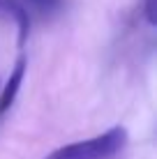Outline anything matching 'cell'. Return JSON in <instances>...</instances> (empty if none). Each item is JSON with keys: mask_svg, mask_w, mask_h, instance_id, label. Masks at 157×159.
I'll use <instances>...</instances> for the list:
<instances>
[{"mask_svg": "<svg viewBox=\"0 0 157 159\" xmlns=\"http://www.w3.org/2000/svg\"><path fill=\"white\" fill-rule=\"evenodd\" d=\"M127 143H129V131L122 125H113L93 139L56 148L44 159H116L118 155L125 152Z\"/></svg>", "mask_w": 157, "mask_h": 159, "instance_id": "6da1fadb", "label": "cell"}, {"mask_svg": "<svg viewBox=\"0 0 157 159\" xmlns=\"http://www.w3.org/2000/svg\"><path fill=\"white\" fill-rule=\"evenodd\" d=\"M65 7H67V0H0V12H5L16 23L19 46L28 42L35 21H48L62 14Z\"/></svg>", "mask_w": 157, "mask_h": 159, "instance_id": "7a4b0ae2", "label": "cell"}, {"mask_svg": "<svg viewBox=\"0 0 157 159\" xmlns=\"http://www.w3.org/2000/svg\"><path fill=\"white\" fill-rule=\"evenodd\" d=\"M25 69H28V58L21 53L19 58H16L12 72H9L7 81L5 83H0V122L5 120L9 111H12L16 97H19V90H21V83H23L25 79Z\"/></svg>", "mask_w": 157, "mask_h": 159, "instance_id": "3957f363", "label": "cell"}, {"mask_svg": "<svg viewBox=\"0 0 157 159\" xmlns=\"http://www.w3.org/2000/svg\"><path fill=\"white\" fill-rule=\"evenodd\" d=\"M141 14H143L145 23L153 28L155 25V0H141Z\"/></svg>", "mask_w": 157, "mask_h": 159, "instance_id": "277c9868", "label": "cell"}]
</instances>
